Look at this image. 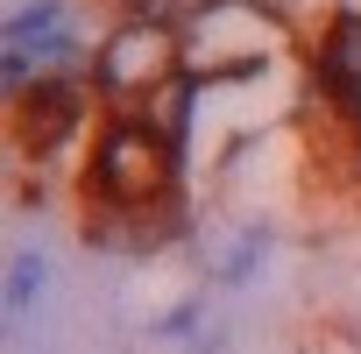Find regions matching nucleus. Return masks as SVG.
<instances>
[{
    "label": "nucleus",
    "mask_w": 361,
    "mask_h": 354,
    "mask_svg": "<svg viewBox=\"0 0 361 354\" xmlns=\"http://www.w3.org/2000/svg\"><path fill=\"white\" fill-rule=\"evenodd\" d=\"M177 177V149L135 114V121H114L99 135V156H92V185L106 206H163Z\"/></svg>",
    "instance_id": "nucleus-1"
},
{
    "label": "nucleus",
    "mask_w": 361,
    "mask_h": 354,
    "mask_svg": "<svg viewBox=\"0 0 361 354\" xmlns=\"http://www.w3.org/2000/svg\"><path fill=\"white\" fill-rule=\"evenodd\" d=\"M177 78V22L156 15H128L106 29V43L92 50V85L114 99H149L156 85Z\"/></svg>",
    "instance_id": "nucleus-2"
},
{
    "label": "nucleus",
    "mask_w": 361,
    "mask_h": 354,
    "mask_svg": "<svg viewBox=\"0 0 361 354\" xmlns=\"http://www.w3.org/2000/svg\"><path fill=\"white\" fill-rule=\"evenodd\" d=\"M319 85L326 92H361V22H333V36H326V50H319Z\"/></svg>",
    "instance_id": "nucleus-3"
},
{
    "label": "nucleus",
    "mask_w": 361,
    "mask_h": 354,
    "mask_svg": "<svg viewBox=\"0 0 361 354\" xmlns=\"http://www.w3.org/2000/svg\"><path fill=\"white\" fill-rule=\"evenodd\" d=\"M192 92H199V78H185V71H177L170 85H156L149 99H142V121L170 142V149H185V121H192Z\"/></svg>",
    "instance_id": "nucleus-4"
},
{
    "label": "nucleus",
    "mask_w": 361,
    "mask_h": 354,
    "mask_svg": "<svg viewBox=\"0 0 361 354\" xmlns=\"http://www.w3.org/2000/svg\"><path fill=\"white\" fill-rule=\"evenodd\" d=\"M43 276H50V262H43V255H22V262H15V276H8V305L22 312V305L36 298V283H43Z\"/></svg>",
    "instance_id": "nucleus-5"
},
{
    "label": "nucleus",
    "mask_w": 361,
    "mask_h": 354,
    "mask_svg": "<svg viewBox=\"0 0 361 354\" xmlns=\"http://www.w3.org/2000/svg\"><path fill=\"white\" fill-rule=\"evenodd\" d=\"M340 106H347V114H354V121H361V92H347V99H340Z\"/></svg>",
    "instance_id": "nucleus-6"
}]
</instances>
